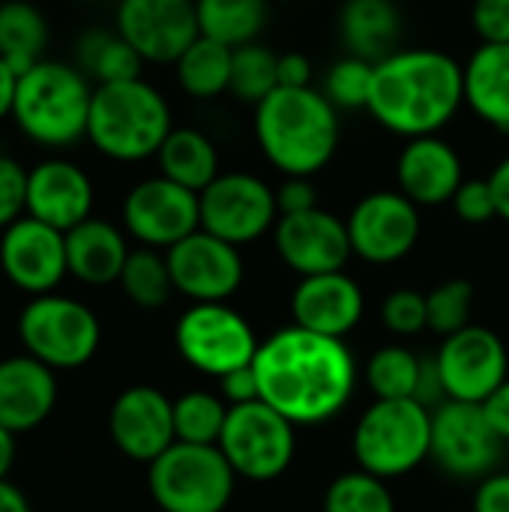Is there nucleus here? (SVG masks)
I'll list each match as a JSON object with an SVG mask.
<instances>
[{
    "mask_svg": "<svg viewBox=\"0 0 509 512\" xmlns=\"http://www.w3.org/2000/svg\"><path fill=\"white\" fill-rule=\"evenodd\" d=\"M159 174L192 189L204 192L222 171H219V150L213 138L195 126H174L165 144L156 153Z\"/></svg>",
    "mask_w": 509,
    "mask_h": 512,
    "instance_id": "cd10ccee",
    "label": "nucleus"
},
{
    "mask_svg": "<svg viewBox=\"0 0 509 512\" xmlns=\"http://www.w3.org/2000/svg\"><path fill=\"white\" fill-rule=\"evenodd\" d=\"M234 483L219 447L177 441L147 465V489L162 512H225Z\"/></svg>",
    "mask_w": 509,
    "mask_h": 512,
    "instance_id": "0eeeda50",
    "label": "nucleus"
},
{
    "mask_svg": "<svg viewBox=\"0 0 509 512\" xmlns=\"http://www.w3.org/2000/svg\"><path fill=\"white\" fill-rule=\"evenodd\" d=\"M483 414L492 423V429L498 432V438L509 444V378L483 402Z\"/></svg>",
    "mask_w": 509,
    "mask_h": 512,
    "instance_id": "09e8293b",
    "label": "nucleus"
},
{
    "mask_svg": "<svg viewBox=\"0 0 509 512\" xmlns=\"http://www.w3.org/2000/svg\"><path fill=\"white\" fill-rule=\"evenodd\" d=\"M201 36L228 48L258 42L270 18L267 0H195Z\"/></svg>",
    "mask_w": 509,
    "mask_h": 512,
    "instance_id": "2f4dec72",
    "label": "nucleus"
},
{
    "mask_svg": "<svg viewBox=\"0 0 509 512\" xmlns=\"http://www.w3.org/2000/svg\"><path fill=\"white\" fill-rule=\"evenodd\" d=\"M504 441L483 414V405L441 402L432 411V453L429 459L453 480H483L498 471Z\"/></svg>",
    "mask_w": 509,
    "mask_h": 512,
    "instance_id": "f8f14e48",
    "label": "nucleus"
},
{
    "mask_svg": "<svg viewBox=\"0 0 509 512\" xmlns=\"http://www.w3.org/2000/svg\"><path fill=\"white\" fill-rule=\"evenodd\" d=\"M471 512H509V471H495L477 483Z\"/></svg>",
    "mask_w": 509,
    "mask_h": 512,
    "instance_id": "49530a36",
    "label": "nucleus"
},
{
    "mask_svg": "<svg viewBox=\"0 0 509 512\" xmlns=\"http://www.w3.org/2000/svg\"><path fill=\"white\" fill-rule=\"evenodd\" d=\"M465 105L462 63L441 48H399L375 63L366 111L402 138L438 135Z\"/></svg>",
    "mask_w": 509,
    "mask_h": 512,
    "instance_id": "f03ea898",
    "label": "nucleus"
},
{
    "mask_svg": "<svg viewBox=\"0 0 509 512\" xmlns=\"http://www.w3.org/2000/svg\"><path fill=\"white\" fill-rule=\"evenodd\" d=\"M174 129L165 93L144 81L96 84L87 120V141L111 162H144L159 153Z\"/></svg>",
    "mask_w": 509,
    "mask_h": 512,
    "instance_id": "20e7f679",
    "label": "nucleus"
},
{
    "mask_svg": "<svg viewBox=\"0 0 509 512\" xmlns=\"http://www.w3.org/2000/svg\"><path fill=\"white\" fill-rule=\"evenodd\" d=\"M27 201V168L0 153V231H6L15 219L24 216Z\"/></svg>",
    "mask_w": 509,
    "mask_h": 512,
    "instance_id": "79ce46f5",
    "label": "nucleus"
},
{
    "mask_svg": "<svg viewBox=\"0 0 509 512\" xmlns=\"http://www.w3.org/2000/svg\"><path fill=\"white\" fill-rule=\"evenodd\" d=\"M471 27L480 42H509V0H474Z\"/></svg>",
    "mask_w": 509,
    "mask_h": 512,
    "instance_id": "37998d69",
    "label": "nucleus"
},
{
    "mask_svg": "<svg viewBox=\"0 0 509 512\" xmlns=\"http://www.w3.org/2000/svg\"><path fill=\"white\" fill-rule=\"evenodd\" d=\"M312 60L300 51L279 54V87H315Z\"/></svg>",
    "mask_w": 509,
    "mask_h": 512,
    "instance_id": "de8ad7c7",
    "label": "nucleus"
},
{
    "mask_svg": "<svg viewBox=\"0 0 509 512\" xmlns=\"http://www.w3.org/2000/svg\"><path fill=\"white\" fill-rule=\"evenodd\" d=\"M231 57L234 48L198 36L174 63V78L180 84V90L198 102L216 99L222 93H228L231 87Z\"/></svg>",
    "mask_w": 509,
    "mask_h": 512,
    "instance_id": "7c9ffc66",
    "label": "nucleus"
},
{
    "mask_svg": "<svg viewBox=\"0 0 509 512\" xmlns=\"http://www.w3.org/2000/svg\"><path fill=\"white\" fill-rule=\"evenodd\" d=\"M252 132L282 177H315L339 150L342 120L318 87H276L255 105Z\"/></svg>",
    "mask_w": 509,
    "mask_h": 512,
    "instance_id": "7ed1b4c3",
    "label": "nucleus"
},
{
    "mask_svg": "<svg viewBox=\"0 0 509 512\" xmlns=\"http://www.w3.org/2000/svg\"><path fill=\"white\" fill-rule=\"evenodd\" d=\"M0 512H30V501L9 480H0Z\"/></svg>",
    "mask_w": 509,
    "mask_h": 512,
    "instance_id": "603ef678",
    "label": "nucleus"
},
{
    "mask_svg": "<svg viewBox=\"0 0 509 512\" xmlns=\"http://www.w3.org/2000/svg\"><path fill=\"white\" fill-rule=\"evenodd\" d=\"M489 186H492V195H495V204H498V219L509 222V153L492 168Z\"/></svg>",
    "mask_w": 509,
    "mask_h": 512,
    "instance_id": "8fccbe9b",
    "label": "nucleus"
},
{
    "mask_svg": "<svg viewBox=\"0 0 509 512\" xmlns=\"http://www.w3.org/2000/svg\"><path fill=\"white\" fill-rule=\"evenodd\" d=\"M255 372L261 402L294 426H321L339 417L357 387V360L345 339L318 336L297 324L258 345Z\"/></svg>",
    "mask_w": 509,
    "mask_h": 512,
    "instance_id": "f257e3e1",
    "label": "nucleus"
},
{
    "mask_svg": "<svg viewBox=\"0 0 509 512\" xmlns=\"http://www.w3.org/2000/svg\"><path fill=\"white\" fill-rule=\"evenodd\" d=\"M423 363L405 345H384L366 363V387L375 399H417Z\"/></svg>",
    "mask_w": 509,
    "mask_h": 512,
    "instance_id": "473e14b6",
    "label": "nucleus"
},
{
    "mask_svg": "<svg viewBox=\"0 0 509 512\" xmlns=\"http://www.w3.org/2000/svg\"><path fill=\"white\" fill-rule=\"evenodd\" d=\"M75 66L96 84L141 78V54L117 33L105 27H90L75 39Z\"/></svg>",
    "mask_w": 509,
    "mask_h": 512,
    "instance_id": "c756f323",
    "label": "nucleus"
},
{
    "mask_svg": "<svg viewBox=\"0 0 509 512\" xmlns=\"http://www.w3.org/2000/svg\"><path fill=\"white\" fill-rule=\"evenodd\" d=\"M93 81L63 60L42 57L18 78L12 120L18 132L48 150H66L87 138Z\"/></svg>",
    "mask_w": 509,
    "mask_h": 512,
    "instance_id": "39448f33",
    "label": "nucleus"
},
{
    "mask_svg": "<svg viewBox=\"0 0 509 512\" xmlns=\"http://www.w3.org/2000/svg\"><path fill=\"white\" fill-rule=\"evenodd\" d=\"M219 387H222V399L228 402V408L231 405H249V402L261 399V384H258L255 366H243V369L228 372L225 378H219Z\"/></svg>",
    "mask_w": 509,
    "mask_h": 512,
    "instance_id": "a18cd8bd",
    "label": "nucleus"
},
{
    "mask_svg": "<svg viewBox=\"0 0 509 512\" xmlns=\"http://www.w3.org/2000/svg\"><path fill=\"white\" fill-rule=\"evenodd\" d=\"M363 309V288L345 270L306 276L291 294L294 324L330 339H345L363 321Z\"/></svg>",
    "mask_w": 509,
    "mask_h": 512,
    "instance_id": "5701e85b",
    "label": "nucleus"
},
{
    "mask_svg": "<svg viewBox=\"0 0 509 512\" xmlns=\"http://www.w3.org/2000/svg\"><path fill=\"white\" fill-rule=\"evenodd\" d=\"M324 512H396V501L387 489V480L357 468L339 474L327 486Z\"/></svg>",
    "mask_w": 509,
    "mask_h": 512,
    "instance_id": "e433bc0d",
    "label": "nucleus"
},
{
    "mask_svg": "<svg viewBox=\"0 0 509 512\" xmlns=\"http://www.w3.org/2000/svg\"><path fill=\"white\" fill-rule=\"evenodd\" d=\"M12 465H15V435L0 426V480H6Z\"/></svg>",
    "mask_w": 509,
    "mask_h": 512,
    "instance_id": "864d4df0",
    "label": "nucleus"
},
{
    "mask_svg": "<svg viewBox=\"0 0 509 512\" xmlns=\"http://www.w3.org/2000/svg\"><path fill=\"white\" fill-rule=\"evenodd\" d=\"M114 30L144 63H177L201 36L195 0H117Z\"/></svg>",
    "mask_w": 509,
    "mask_h": 512,
    "instance_id": "dca6fc26",
    "label": "nucleus"
},
{
    "mask_svg": "<svg viewBox=\"0 0 509 512\" xmlns=\"http://www.w3.org/2000/svg\"><path fill=\"white\" fill-rule=\"evenodd\" d=\"M57 405L54 369L30 354L0 360V426L12 435L42 426Z\"/></svg>",
    "mask_w": 509,
    "mask_h": 512,
    "instance_id": "b1692460",
    "label": "nucleus"
},
{
    "mask_svg": "<svg viewBox=\"0 0 509 512\" xmlns=\"http://www.w3.org/2000/svg\"><path fill=\"white\" fill-rule=\"evenodd\" d=\"M279 87V54L261 42L234 48L231 57V87L228 93L237 102L258 105Z\"/></svg>",
    "mask_w": 509,
    "mask_h": 512,
    "instance_id": "c9c22d12",
    "label": "nucleus"
},
{
    "mask_svg": "<svg viewBox=\"0 0 509 512\" xmlns=\"http://www.w3.org/2000/svg\"><path fill=\"white\" fill-rule=\"evenodd\" d=\"M372 75H375V63L360 60L354 54H345L339 60H333L324 72L321 81V93L339 108V111H357L369 105V93H372Z\"/></svg>",
    "mask_w": 509,
    "mask_h": 512,
    "instance_id": "4c0bfd02",
    "label": "nucleus"
},
{
    "mask_svg": "<svg viewBox=\"0 0 509 512\" xmlns=\"http://www.w3.org/2000/svg\"><path fill=\"white\" fill-rule=\"evenodd\" d=\"M339 36L348 54L381 63L399 51L402 12L396 0H345L339 9Z\"/></svg>",
    "mask_w": 509,
    "mask_h": 512,
    "instance_id": "a878e982",
    "label": "nucleus"
},
{
    "mask_svg": "<svg viewBox=\"0 0 509 512\" xmlns=\"http://www.w3.org/2000/svg\"><path fill=\"white\" fill-rule=\"evenodd\" d=\"M120 288L135 306L162 309L174 294V282H171L165 252L147 249V246L132 249L126 264H123V273H120Z\"/></svg>",
    "mask_w": 509,
    "mask_h": 512,
    "instance_id": "72a5a7b5",
    "label": "nucleus"
},
{
    "mask_svg": "<svg viewBox=\"0 0 509 512\" xmlns=\"http://www.w3.org/2000/svg\"><path fill=\"white\" fill-rule=\"evenodd\" d=\"M396 183L417 207H441L465 183V165L459 150L441 135L411 138L396 159Z\"/></svg>",
    "mask_w": 509,
    "mask_h": 512,
    "instance_id": "4be33fe9",
    "label": "nucleus"
},
{
    "mask_svg": "<svg viewBox=\"0 0 509 512\" xmlns=\"http://www.w3.org/2000/svg\"><path fill=\"white\" fill-rule=\"evenodd\" d=\"M426 312H429V330L438 336H453L465 327H471L474 312V285L468 279H447L438 288L426 294Z\"/></svg>",
    "mask_w": 509,
    "mask_h": 512,
    "instance_id": "58836bf2",
    "label": "nucleus"
},
{
    "mask_svg": "<svg viewBox=\"0 0 509 512\" xmlns=\"http://www.w3.org/2000/svg\"><path fill=\"white\" fill-rule=\"evenodd\" d=\"M15 87H18V75L6 66V60L0 57V123L6 117H12V105H15Z\"/></svg>",
    "mask_w": 509,
    "mask_h": 512,
    "instance_id": "3c124183",
    "label": "nucleus"
},
{
    "mask_svg": "<svg viewBox=\"0 0 509 512\" xmlns=\"http://www.w3.org/2000/svg\"><path fill=\"white\" fill-rule=\"evenodd\" d=\"M174 345L192 369L219 381L252 366L261 342L252 324L228 303H192L174 327Z\"/></svg>",
    "mask_w": 509,
    "mask_h": 512,
    "instance_id": "9d476101",
    "label": "nucleus"
},
{
    "mask_svg": "<svg viewBox=\"0 0 509 512\" xmlns=\"http://www.w3.org/2000/svg\"><path fill=\"white\" fill-rule=\"evenodd\" d=\"M165 258L174 291L189 297L192 303H225L237 294L246 276L240 249L204 228L174 243Z\"/></svg>",
    "mask_w": 509,
    "mask_h": 512,
    "instance_id": "f3484780",
    "label": "nucleus"
},
{
    "mask_svg": "<svg viewBox=\"0 0 509 512\" xmlns=\"http://www.w3.org/2000/svg\"><path fill=\"white\" fill-rule=\"evenodd\" d=\"M465 105L492 129L509 132V42H480L462 63Z\"/></svg>",
    "mask_w": 509,
    "mask_h": 512,
    "instance_id": "bb28decb",
    "label": "nucleus"
},
{
    "mask_svg": "<svg viewBox=\"0 0 509 512\" xmlns=\"http://www.w3.org/2000/svg\"><path fill=\"white\" fill-rule=\"evenodd\" d=\"M351 252L366 264H396L408 258L420 240V207L399 189H378L363 195L348 219Z\"/></svg>",
    "mask_w": 509,
    "mask_h": 512,
    "instance_id": "ddd939ff",
    "label": "nucleus"
},
{
    "mask_svg": "<svg viewBox=\"0 0 509 512\" xmlns=\"http://www.w3.org/2000/svg\"><path fill=\"white\" fill-rule=\"evenodd\" d=\"M381 324L396 336H417L420 330H429L426 294L414 288L390 291L381 303Z\"/></svg>",
    "mask_w": 509,
    "mask_h": 512,
    "instance_id": "ea45409f",
    "label": "nucleus"
},
{
    "mask_svg": "<svg viewBox=\"0 0 509 512\" xmlns=\"http://www.w3.org/2000/svg\"><path fill=\"white\" fill-rule=\"evenodd\" d=\"M276 207H279V216L315 210L318 207V189H315L312 177H285L276 186Z\"/></svg>",
    "mask_w": 509,
    "mask_h": 512,
    "instance_id": "c03bdc74",
    "label": "nucleus"
},
{
    "mask_svg": "<svg viewBox=\"0 0 509 512\" xmlns=\"http://www.w3.org/2000/svg\"><path fill=\"white\" fill-rule=\"evenodd\" d=\"M123 228L147 249H171L201 228L198 192L156 174L135 183L123 198Z\"/></svg>",
    "mask_w": 509,
    "mask_h": 512,
    "instance_id": "4468645a",
    "label": "nucleus"
},
{
    "mask_svg": "<svg viewBox=\"0 0 509 512\" xmlns=\"http://www.w3.org/2000/svg\"><path fill=\"white\" fill-rule=\"evenodd\" d=\"M93 180L90 174L60 156L42 159L27 171L24 216H33L57 231H72L93 213Z\"/></svg>",
    "mask_w": 509,
    "mask_h": 512,
    "instance_id": "412c9836",
    "label": "nucleus"
},
{
    "mask_svg": "<svg viewBox=\"0 0 509 512\" xmlns=\"http://www.w3.org/2000/svg\"><path fill=\"white\" fill-rule=\"evenodd\" d=\"M351 450L360 471L396 480L432 453V408L417 399H375L354 426Z\"/></svg>",
    "mask_w": 509,
    "mask_h": 512,
    "instance_id": "423d86ee",
    "label": "nucleus"
},
{
    "mask_svg": "<svg viewBox=\"0 0 509 512\" xmlns=\"http://www.w3.org/2000/svg\"><path fill=\"white\" fill-rule=\"evenodd\" d=\"M48 39V18L36 3L0 0V57L18 78L42 60Z\"/></svg>",
    "mask_w": 509,
    "mask_h": 512,
    "instance_id": "c85d7f7f",
    "label": "nucleus"
},
{
    "mask_svg": "<svg viewBox=\"0 0 509 512\" xmlns=\"http://www.w3.org/2000/svg\"><path fill=\"white\" fill-rule=\"evenodd\" d=\"M273 246L288 270L300 279L345 270L351 252V237L345 219L315 207L306 213L279 216L273 228Z\"/></svg>",
    "mask_w": 509,
    "mask_h": 512,
    "instance_id": "a211bd4d",
    "label": "nucleus"
},
{
    "mask_svg": "<svg viewBox=\"0 0 509 512\" xmlns=\"http://www.w3.org/2000/svg\"><path fill=\"white\" fill-rule=\"evenodd\" d=\"M435 366L450 402L483 405L509 378L507 345L495 330L471 324L444 339L435 354Z\"/></svg>",
    "mask_w": 509,
    "mask_h": 512,
    "instance_id": "2eb2a0df",
    "label": "nucleus"
},
{
    "mask_svg": "<svg viewBox=\"0 0 509 512\" xmlns=\"http://www.w3.org/2000/svg\"><path fill=\"white\" fill-rule=\"evenodd\" d=\"M108 432L114 447L132 462H156L171 444L174 435V402L147 384L123 390L108 411Z\"/></svg>",
    "mask_w": 509,
    "mask_h": 512,
    "instance_id": "aec40b11",
    "label": "nucleus"
},
{
    "mask_svg": "<svg viewBox=\"0 0 509 512\" xmlns=\"http://www.w3.org/2000/svg\"><path fill=\"white\" fill-rule=\"evenodd\" d=\"M450 204H453V213L468 225H486V222L498 219V204H495L489 177L486 180L465 177V183L459 186V192L453 195Z\"/></svg>",
    "mask_w": 509,
    "mask_h": 512,
    "instance_id": "a19ab883",
    "label": "nucleus"
},
{
    "mask_svg": "<svg viewBox=\"0 0 509 512\" xmlns=\"http://www.w3.org/2000/svg\"><path fill=\"white\" fill-rule=\"evenodd\" d=\"M198 201L201 228L237 249L261 240L279 222L276 189L249 171H222Z\"/></svg>",
    "mask_w": 509,
    "mask_h": 512,
    "instance_id": "9b49d317",
    "label": "nucleus"
},
{
    "mask_svg": "<svg viewBox=\"0 0 509 512\" xmlns=\"http://www.w3.org/2000/svg\"><path fill=\"white\" fill-rule=\"evenodd\" d=\"M129 243L117 225L108 219H84L72 231H66V267L84 285H111L120 282L123 264L129 258Z\"/></svg>",
    "mask_w": 509,
    "mask_h": 512,
    "instance_id": "393cba45",
    "label": "nucleus"
},
{
    "mask_svg": "<svg viewBox=\"0 0 509 512\" xmlns=\"http://www.w3.org/2000/svg\"><path fill=\"white\" fill-rule=\"evenodd\" d=\"M228 420V402L207 390H189L174 399V435L183 444L216 447Z\"/></svg>",
    "mask_w": 509,
    "mask_h": 512,
    "instance_id": "f704fd0d",
    "label": "nucleus"
},
{
    "mask_svg": "<svg viewBox=\"0 0 509 512\" xmlns=\"http://www.w3.org/2000/svg\"><path fill=\"white\" fill-rule=\"evenodd\" d=\"M18 336L24 354L36 357L39 363L51 369H78L99 351L102 327L93 309L81 300L39 294L21 312Z\"/></svg>",
    "mask_w": 509,
    "mask_h": 512,
    "instance_id": "6e6552de",
    "label": "nucleus"
},
{
    "mask_svg": "<svg viewBox=\"0 0 509 512\" xmlns=\"http://www.w3.org/2000/svg\"><path fill=\"white\" fill-rule=\"evenodd\" d=\"M0 270L15 288L33 297L54 294L63 276H69L66 234L33 216L15 219L0 231Z\"/></svg>",
    "mask_w": 509,
    "mask_h": 512,
    "instance_id": "6ab92c4d",
    "label": "nucleus"
},
{
    "mask_svg": "<svg viewBox=\"0 0 509 512\" xmlns=\"http://www.w3.org/2000/svg\"><path fill=\"white\" fill-rule=\"evenodd\" d=\"M216 447L237 477L249 483H270L279 480L294 462L297 426L261 399L231 405Z\"/></svg>",
    "mask_w": 509,
    "mask_h": 512,
    "instance_id": "1a4fd4ad",
    "label": "nucleus"
}]
</instances>
